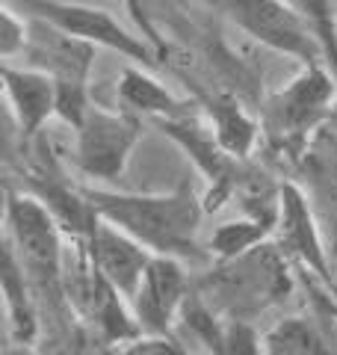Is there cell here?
Returning <instances> with one entry per match:
<instances>
[{
    "label": "cell",
    "mask_w": 337,
    "mask_h": 355,
    "mask_svg": "<svg viewBox=\"0 0 337 355\" xmlns=\"http://www.w3.org/2000/svg\"><path fill=\"white\" fill-rule=\"evenodd\" d=\"M30 42L21 60L24 65L48 71L56 80V119L77 130L92 107V69L98 44L71 36L48 21L30 18Z\"/></svg>",
    "instance_id": "277c9868"
},
{
    "label": "cell",
    "mask_w": 337,
    "mask_h": 355,
    "mask_svg": "<svg viewBox=\"0 0 337 355\" xmlns=\"http://www.w3.org/2000/svg\"><path fill=\"white\" fill-rule=\"evenodd\" d=\"M266 355H322L329 352L322 331L308 317H284L263 331Z\"/></svg>",
    "instance_id": "ffe728a7"
},
{
    "label": "cell",
    "mask_w": 337,
    "mask_h": 355,
    "mask_svg": "<svg viewBox=\"0 0 337 355\" xmlns=\"http://www.w3.org/2000/svg\"><path fill=\"white\" fill-rule=\"evenodd\" d=\"M145 133L142 116L130 110H107L92 101L74 130V169L98 187H116Z\"/></svg>",
    "instance_id": "8992f818"
},
{
    "label": "cell",
    "mask_w": 337,
    "mask_h": 355,
    "mask_svg": "<svg viewBox=\"0 0 337 355\" xmlns=\"http://www.w3.org/2000/svg\"><path fill=\"white\" fill-rule=\"evenodd\" d=\"M83 243L89 249V258L98 266V272L116 291H121L128 299L137 293L145 266H148L154 254L151 249H145L137 237H130L128 231H121L119 225H112L107 219H101L98 228Z\"/></svg>",
    "instance_id": "4fadbf2b"
},
{
    "label": "cell",
    "mask_w": 337,
    "mask_h": 355,
    "mask_svg": "<svg viewBox=\"0 0 337 355\" xmlns=\"http://www.w3.org/2000/svg\"><path fill=\"white\" fill-rule=\"evenodd\" d=\"M125 3V12L130 15V21H133V27L139 30V36H145L157 51L166 57V51H168V44H166V39L160 36V30H157V24H154V18H151V12H148V3L145 0H121Z\"/></svg>",
    "instance_id": "d4e9b609"
},
{
    "label": "cell",
    "mask_w": 337,
    "mask_h": 355,
    "mask_svg": "<svg viewBox=\"0 0 337 355\" xmlns=\"http://www.w3.org/2000/svg\"><path fill=\"white\" fill-rule=\"evenodd\" d=\"M201 110H205V119L210 121V128L216 133V139L222 142V148L234 154L237 160H249L263 137L261 119H254L249 110L243 107L240 98L231 92L207 95L205 101H201Z\"/></svg>",
    "instance_id": "2e32d148"
},
{
    "label": "cell",
    "mask_w": 337,
    "mask_h": 355,
    "mask_svg": "<svg viewBox=\"0 0 337 355\" xmlns=\"http://www.w3.org/2000/svg\"><path fill=\"white\" fill-rule=\"evenodd\" d=\"M337 101V77L325 62L302 65L299 74L266 98L261 125L275 148L290 157H302L311 139L325 125Z\"/></svg>",
    "instance_id": "5b68a950"
},
{
    "label": "cell",
    "mask_w": 337,
    "mask_h": 355,
    "mask_svg": "<svg viewBox=\"0 0 337 355\" xmlns=\"http://www.w3.org/2000/svg\"><path fill=\"white\" fill-rule=\"evenodd\" d=\"M116 98L121 110H130L142 119H163V116H178L189 107L184 98H178L166 83H160L151 74V69L130 62L121 71L116 83Z\"/></svg>",
    "instance_id": "e0dca14e"
},
{
    "label": "cell",
    "mask_w": 337,
    "mask_h": 355,
    "mask_svg": "<svg viewBox=\"0 0 337 355\" xmlns=\"http://www.w3.org/2000/svg\"><path fill=\"white\" fill-rule=\"evenodd\" d=\"M0 287H3V308H6V323L9 338L21 347H33L39 340V296L33 291L24 266H21L12 243L3 240V266H0Z\"/></svg>",
    "instance_id": "9a60e30c"
},
{
    "label": "cell",
    "mask_w": 337,
    "mask_h": 355,
    "mask_svg": "<svg viewBox=\"0 0 337 355\" xmlns=\"http://www.w3.org/2000/svg\"><path fill=\"white\" fill-rule=\"evenodd\" d=\"M222 9L245 36L261 42L263 48L284 53L302 65L325 62L320 42L296 3H287V0H222Z\"/></svg>",
    "instance_id": "9c48e42d"
},
{
    "label": "cell",
    "mask_w": 337,
    "mask_h": 355,
    "mask_svg": "<svg viewBox=\"0 0 337 355\" xmlns=\"http://www.w3.org/2000/svg\"><path fill=\"white\" fill-rule=\"evenodd\" d=\"M6 240L12 243L21 266L39 302L53 311H71L65 296V231L39 196L6 187Z\"/></svg>",
    "instance_id": "7a4b0ae2"
},
{
    "label": "cell",
    "mask_w": 337,
    "mask_h": 355,
    "mask_svg": "<svg viewBox=\"0 0 337 355\" xmlns=\"http://www.w3.org/2000/svg\"><path fill=\"white\" fill-rule=\"evenodd\" d=\"M30 27L33 21L27 12L12 3V0H3V9H0V57L6 62H12L15 57H21L30 42Z\"/></svg>",
    "instance_id": "7402d4cb"
},
{
    "label": "cell",
    "mask_w": 337,
    "mask_h": 355,
    "mask_svg": "<svg viewBox=\"0 0 337 355\" xmlns=\"http://www.w3.org/2000/svg\"><path fill=\"white\" fill-rule=\"evenodd\" d=\"M305 163H311L317 178H322L337 193V130L334 128L322 125L317 130V137L311 139V146L305 151Z\"/></svg>",
    "instance_id": "603a6c76"
},
{
    "label": "cell",
    "mask_w": 337,
    "mask_h": 355,
    "mask_svg": "<svg viewBox=\"0 0 337 355\" xmlns=\"http://www.w3.org/2000/svg\"><path fill=\"white\" fill-rule=\"evenodd\" d=\"M24 178H27V190L42 198L69 240H86L98 228L101 216L92 205V198L86 196V187L69 184L51 166H36Z\"/></svg>",
    "instance_id": "5bb4252c"
},
{
    "label": "cell",
    "mask_w": 337,
    "mask_h": 355,
    "mask_svg": "<svg viewBox=\"0 0 337 355\" xmlns=\"http://www.w3.org/2000/svg\"><path fill=\"white\" fill-rule=\"evenodd\" d=\"M275 246L287 254L293 263L337 293V275L331 270L329 249H325L320 222L313 216V207L308 202V193L296 181L281 184V202H278V219H275Z\"/></svg>",
    "instance_id": "30bf717a"
},
{
    "label": "cell",
    "mask_w": 337,
    "mask_h": 355,
    "mask_svg": "<svg viewBox=\"0 0 337 355\" xmlns=\"http://www.w3.org/2000/svg\"><path fill=\"white\" fill-rule=\"evenodd\" d=\"M12 3L30 18L48 21V24L71 33V36H80L98 44V48H107L130 62L145 65V69H157L163 60V53L145 36H139V30H128L107 9L74 3V0H12Z\"/></svg>",
    "instance_id": "52a82bcc"
},
{
    "label": "cell",
    "mask_w": 337,
    "mask_h": 355,
    "mask_svg": "<svg viewBox=\"0 0 337 355\" xmlns=\"http://www.w3.org/2000/svg\"><path fill=\"white\" fill-rule=\"evenodd\" d=\"M225 352L257 355L263 352V335L249 317H225Z\"/></svg>",
    "instance_id": "cb8c5ba5"
},
{
    "label": "cell",
    "mask_w": 337,
    "mask_h": 355,
    "mask_svg": "<svg viewBox=\"0 0 337 355\" xmlns=\"http://www.w3.org/2000/svg\"><path fill=\"white\" fill-rule=\"evenodd\" d=\"M299 6V12L305 15L311 33L317 36L325 65L337 77V9L334 0H293Z\"/></svg>",
    "instance_id": "44dd1931"
},
{
    "label": "cell",
    "mask_w": 337,
    "mask_h": 355,
    "mask_svg": "<svg viewBox=\"0 0 337 355\" xmlns=\"http://www.w3.org/2000/svg\"><path fill=\"white\" fill-rule=\"evenodd\" d=\"M3 92L15 119L21 142L39 139L51 119H56V80L33 65H3Z\"/></svg>",
    "instance_id": "7c38bea8"
},
{
    "label": "cell",
    "mask_w": 337,
    "mask_h": 355,
    "mask_svg": "<svg viewBox=\"0 0 337 355\" xmlns=\"http://www.w3.org/2000/svg\"><path fill=\"white\" fill-rule=\"evenodd\" d=\"M172 335L187 352H225V317L196 291V284L178 314Z\"/></svg>",
    "instance_id": "ac0fdd59"
},
{
    "label": "cell",
    "mask_w": 337,
    "mask_h": 355,
    "mask_svg": "<svg viewBox=\"0 0 337 355\" xmlns=\"http://www.w3.org/2000/svg\"><path fill=\"white\" fill-rule=\"evenodd\" d=\"M193 284L196 282L189 279L181 258L151 254L137 293L130 296V308L142 326V335H172Z\"/></svg>",
    "instance_id": "8fae6325"
},
{
    "label": "cell",
    "mask_w": 337,
    "mask_h": 355,
    "mask_svg": "<svg viewBox=\"0 0 337 355\" xmlns=\"http://www.w3.org/2000/svg\"><path fill=\"white\" fill-rule=\"evenodd\" d=\"M154 121L163 137L172 139L175 146L184 151V157L196 166V172L205 178L207 187H205V193H201L205 210L207 214L222 210V205L237 196L245 175H249V172H243L245 160H237L234 154L225 151L210 128V121L201 116H193L189 110H184V113H178V116L154 119Z\"/></svg>",
    "instance_id": "ba28073f"
},
{
    "label": "cell",
    "mask_w": 337,
    "mask_h": 355,
    "mask_svg": "<svg viewBox=\"0 0 337 355\" xmlns=\"http://www.w3.org/2000/svg\"><path fill=\"white\" fill-rule=\"evenodd\" d=\"M325 125H329V128H334V130H337V101L331 104V113H329V119H325Z\"/></svg>",
    "instance_id": "484cf974"
},
{
    "label": "cell",
    "mask_w": 337,
    "mask_h": 355,
    "mask_svg": "<svg viewBox=\"0 0 337 355\" xmlns=\"http://www.w3.org/2000/svg\"><path fill=\"white\" fill-rule=\"evenodd\" d=\"M273 234H275V222L243 214L213 228V234L207 240V252L216 261H234L240 254L252 252L254 246H261V243L273 240Z\"/></svg>",
    "instance_id": "d6986e66"
},
{
    "label": "cell",
    "mask_w": 337,
    "mask_h": 355,
    "mask_svg": "<svg viewBox=\"0 0 337 355\" xmlns=\"http://www.w3.org/2000/svg\"><path fill=\"white\" fill-rule=\"evenodd\" d=\"M196 291L216 311H225V317H252L290 296V258L275 246V240H266L234 261H216Z\"/></svg>",
    "instance_id": "3957f363"
},
{
    "label": "cell",
    "mask_w": 337,
    "mask_h": 355,
    "mask_svg": "<svg viewBox=\"0 0 337 355\" xmlns=\"http://www.w3.org/2000/svg\"><path fill=\"white\" fill-rule=\"evenodd\" d=\"M101 219L137 237L154 254L187 261H207L210 252L198 246L201 216L207 214L201 196L189 181L168 193H128L116 187H86Z\"/></svg>",
    "instance_id": "6da1fadb"
}]
</instances>
